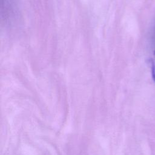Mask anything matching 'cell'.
Here are the masks:
<instances>
[{"mask_svg": "<svg viewBox=\"0 0 155 155\" xmlns=\"http://www.w3.org/2000/svg\"><path fill=\"white\" fill-rule=\"evenodd\" d=\"M151 75L153 81L155 82V52L154 53V58L152 61L151 65Z\"/></svg>", "mask_w": 155, "mask_h": 155, "instance_id": "cell-1", "label": "cell"}]
</instances>
